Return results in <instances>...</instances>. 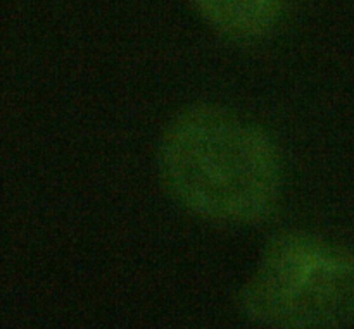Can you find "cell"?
<instances>
[{"label": "cell", "mask_w": 354, "mask_h": 329, "mask_svg": "<svg viewBox=\"0 0 354 329\" xmlns=\"http://www.w3.org/2000/svg\"><path fill=\"white\" fill-rule=\"evenodd\" d=\"M242 309L270 329H332L354 321V254L322 238H275L242 290Z\"/></svg>", "instance_id": "cell-2"}, {"label": "cell", "mask_w": 354, "mask_h": 329, "mask_svg": "<svg viewBox=\"0 0 354 329\" xmlns=\"http://www.w3.org/2000/svg\"><path fill=\"white\" fill-rule=\"evenodd\" d=\"M159 168L187 210L221 224L265 217L280 192V162L265 133L214 107L180 114L162 138Z\"/></svg>", "instance_id": "cell-1"}, {"label": "cell", "mask_w": 354, "mask_h": 329, "mask_svg": "<svg viewBox=\"0 0 354 329\" xmlns=\"http://www.w3.org/2000/svg\"><path fill=\"white\" fill-rule=\"evenodd\" d=\"M201 17L218 33L252 40L273 30L286 0H190Z\"/></svg>", "instance_id": "cell-3"}]
</instances>
